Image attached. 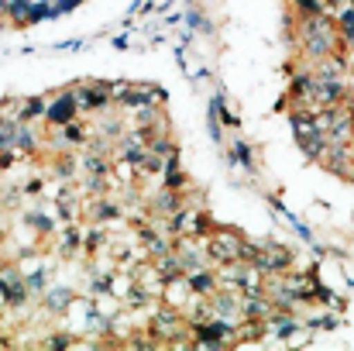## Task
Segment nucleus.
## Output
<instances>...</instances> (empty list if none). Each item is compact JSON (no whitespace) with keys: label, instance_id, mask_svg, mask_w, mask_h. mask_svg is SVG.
I'll list each match as a JSON object with an SVG mask.
<instances>
[{"label":"nucleus","instance_id":"obj_14","mask_svg":"<svg viewBox=\"0 0 354 351\" xmlns=\"http://www.w3.org/2000/svg\"><path fill=\"white\" fill-rule=\"evenodd\" d=\"M189 286H193L196 296H210V293L221 286V279H217V265L200 269V272H189Z\"/></svg>","mask_w":354,"mask_h":351},{"label":"nucleus","instance_id":"obj_26","mask_svg":"<svg viewBox=\"0 0 354 351\" xmlns=\"http://www.w3.org/2000/svg\"><path fill=\"white\" fill-rule=\"evenodd\" d=\"M10 14V0H0V17H7Z\"/></svg>","mask_w":354,"mask_h":351},{"label":"nucleus","instance_id":"obj_25","mask_svg":"<svg viewBox=\"0 0 354 351\" xmlns=\"http://www.w3.org/2000/svg\"><path fill=\"white\" fill-rule=\"evenodd\" d=\"M111 45H114V48H118V52H124V48H127V45H131V42H127V35H118V38H114V42H111Z\"/></svg>","mask_w":354,"mask_h":351},{"label":"nucleus","instance_id":"obj_6","mask_svg":"<svg viewBox=\"0 0 354 351\" xmlns=\"http://www.w3.org/2000/svg\"><path fill=\"white\" fill-rule=\"evenodd\" d=\"M224 162L231 169H244L248 179H254L261 172V162H258V148L248 141V138H234L227 148H224Z\"/></svg>","mask_w":354,"mask_h":351},{"label":"nucleus","instance_id":"obj_18","mask_svg":"<svg viewBox=\"0 0 354 351\" xmlns=\"http://www.w3.org/2000/svg\"><path fill=\"white\" fill-rule=\"evenodd\" d=\"M80 341H83V338L73 334V331H55V334H45V338H41L45 348H73V345H80Z\"/></svg>","mask_w":354,"mask_h":351},{"label":"nucleus","instance_id":"obj_7","mask_svg":"<svg viewBox=\"0 0 354 351\" xmlns=\"http://www.w3.org/2000/svg\"><path fill=\"white\" fill-rule=\"evenodd\" d=\"M86 221H90V224H104V228H111V224L124 221V204L114 200L111 193H107V197H93V200L86 204Z\"/></svg>","mask_w":354,"mask_h":351},{"label":"nucleus","instance_id":"obj_2","mask_svg":"<svg viewBox=\"0 0 354 351\" xmlns=\"http://www.w3.org/2000/svg\"><path fill=\"white\" fill-rule=\"evenodd\" d=\"M244 241H248V234L241 231V228H231V224H214V231L203 237L207 255H210V262H214V265L237 262V258H241V251H244Z\"/></svg>","mask_w":354,"mask_h":351},{"label":"nucleus","instance_id":"obj_3","mask_svg":"<svg viewBox=\"0 0 354 351\" xmlns=\"http://www.w3.org/2000/svg\"><path fill=\"white\" fill-rule=\"evenodd\" d=\"M69 87H73V93H76L80 114H100V111L114 107L111 83H104V80H83V83H69Z\"/></svg>","mask_w":354,"mask_h":351},{"label":"nucleus","instance_id":"obj_17","mask_svg":"<svg viewBox=\"0 0 354 351\" xmlns=\"http://www.w3.org/2000/svg\"><path fill=\"white\" fill-rule=\"evenodd\" d=\"M45 111H48V97H24L17 120H45Z\"/></svg>","mask_w":354,"mask_h":351},{"label":"nucleus","instance_id":"obj_9","mask_svg":"<svg viewBox=\"0 0 354 351\" xmlns=\"http://www.w3.org/2000/svg\"><path fill=\"white\" fill-rule=\"evenodd\" d=\"M193 296H196V293H193V286H189V276H176V279H169L165 289H162V303L179 307V310H183Z\"/></svg>","mask_w":354,"mask_h":351},{"label":"nucleus","instance_id":"obj_16","mask_svg":"<svg viewBox=\"0 0 354 351\" xmlns=\"http://www.w3.org/2000/svg\"><path fill=\"white\" fill-rule=\"evenodd\" d=\"M183 24H186L189 31H200V35H214V31H217L214 21H207V14H203L196 3H189V7L183 10Z\"/></svg>","mask_w":354,"mask_h":351},{"label":"nucleus","instance_id":"obj_1","mask_svg":"<svg viewBox=\"0 0 354 351\" xmlns=\"http://www.w3.org/2000/svg\"><path fill=\"white\" fill-rule=\"evenodd\" d=\"M286 114H289L292 138H296V145H299V155H303L306 162H320L330 141H327V134L313 124V114H310V111H303V107H289Z\"/></svg>","mask_w":354,"mask_h":351},{"label":"nucleus","instance_id":"obj_22","mask_svg":"<svg viewBox=\"0 0 354 351\" xmlns=\"http://www.w3.org/2000/svg\"><path fill=\"white\" fill-rule=\"evenodd\" d=\"M41 190H45V179H41V176H35V179H28V183L21 186V193H24V197H38Z\"/></svg>","mask_w":354,"mask_h":351},{"label":"nucleus","instance_id":"obj_20","mask_svg":"<svg viewBox=\"0 0 354 351\" xmlns=\"http://www.w3.org/2000/svg\"><path fill=\"white\" fill-rule=\"evenodd\" d=\"M38 21H48V3H45V0L28 7V14L21 17V28H28V24H38Z\"/></svg>","mask_w":354,"mask_h":351},{"label":"nucleus","instance_id":"obj_12","mask_svg":"<svg viewBox=\"0 0 354 351\" xmlns=\"http://www.w3.org/2000/svg\"><path fill=\"white\" fill-rule=\"evenodd\" d=\"M14 148L24 152V155H38V152H41V138H38V131H35V120H21V124H17Z\"/></svg>","mask_w":354,"mask_h":351},{"label":"nucleus","instance_id":"obj_13","mask_svg":"<svg viewBox=\"0 0 354 351\" xmlns=\"http://www.w3.org/2000/svg\"><path fill=\"white\" fill-rule=\"evenodd\" d=\"M17 282H24V265H21V262H0V307H3L7 293H10Z\"/></svg>","mask_w":354,"mask_h":351},{"label":"nucleus","instance_id":"obj_24","mask_svg":"<svg viewBox=\"0 0 354 351\" xmlns=\"http://www.w3.org/2000/svg\"><path fill=\"white\" fill-rule=\"evenodd\" d=\"M327 307H330V310H337V314H344V310H348V296H337V293H334Z\"/></svg>","mask_w":354,"mask_h":351},{"label":"nucleus","instance_id":"obj_19","mask_svg":"<svg viewBox=\"0 0 354 351\" xmlns=\"http://www.w3.org/2000/svg\"><path fill=\"white\" fill-rule=\"evenodd\" d=\"M337 31H341V38H348L354 45V7L351 3L337 10Z\"/></svg>","mask_w":354,"mask_h":351},{"label":"nucleus","instance_id":"obj_21","mask_svg":"<svg viewBox=\"0 0 354 351\" xmlns=\"http://www.w3.org/2000/svg\"><path fill=\"white\" fill-rule=\"evenodd\" d=\"M55 52H83L86 48V38H69V42H59V45H52Z\"/></svg>","mask_w":354,"mask_h":351},{"label":"nucleus","instance_id":"obj_5","mask_svg":"<svg viewBox=\"0 0 354 351\" xmlns=\"http://www.w3.org/2000/svg\"><path fill=\"white\" fill-rule=\"evenodd\" d=\"M80 114V104H76V93H73V87H62V90H55L52 97H48V111H45V127H62V124H69V120H76Z\"/></svg>","mask_w":354,"mask_h":351},{"label":"nucleus","instance_id":"obj_23","mask_svg":"<svg viewBox=\"0 0 354 351\" xmlns=\"http://www.w3.org/2000/svg\"><path fill=\"white\" fill-rule=\"evenodd\" d=\"M292 231H296V237H299L303 244H313V241H317L313 231H310V224H303V221H296V224H292Z\"/></svg>","mask_w":354,"mask_h":351},{"label":"nucleus","instance_id":"obj_8","mask_svg":"<svg viewBox=\"0 0 354 351\" xmlns=\"http://www.w3.org/2000/svg\"><path fill=\"white\" fill-rule=\"evenodd\" d=\"M73 300H76V289H73V286H48V289L41 293V307H45L52 317H66V310L73 307Z\"/></svg>","mask_w":354,"mask_h":351},{"label":"nucleus","instance_id":"obj_11","mask_svg":"<svg viewBox=\"0 0 354 351\" xmlns=\"http://www.w3.org/2000/svg\"><path fill=\"white\" fill-rule=\"evenodd\" d=\"M303 324H306V331H337L341 324H344V314H337V310H317V314H306L303 317Z\"/></svg>","mask_w":354,"mask_h":351},{"label":"nucleus","instance_id":"obj_4","mask_svg":"<svg viewBox=\"0 0 354 351\" xmlns=\"http://www.w3.org/2000/svg\"><path fill=\"white\" fill-rule=\"evenodd\" d=\"M165 100H169V90L165 87H158V83H127V90L118 97L120 111H138V107H145V104H158V107H165Z\"/></svg>","mask_w":354,"mask_h":351},{"label":"nucleus","instance_id":"obj_10","mask_svg":"<svg viewBox=\"0 0 354 351\" xmlns=\"http://www.w3.org/2000/svg\"><path fill=\"white\" fill-rule=\"evenodd\" d=\"M83 228H80V221H73V224H66L62 231H59V241H55V248H59V255L62 258H76L80 251H83Z\"/></svg>","mask_w":354,"mask_h":351},{"label":"nucleus","instance_id":"obj_15","mask_svg":"<svg viewBox=\"0 0 354 351\" xmlns=\"http://www.w3.org/2000/svg\"><path fill=\"white\" fill-rule=\"evenodd\" d=\"M155 262V269H158V276L169 282V279H176V276H186V269H183V258L176 255V248L172 251H165V255H158V258H151Z\"/></svg>","mask_w":354,"mask_h":351}]
</instances>
